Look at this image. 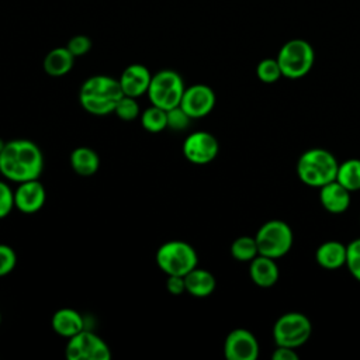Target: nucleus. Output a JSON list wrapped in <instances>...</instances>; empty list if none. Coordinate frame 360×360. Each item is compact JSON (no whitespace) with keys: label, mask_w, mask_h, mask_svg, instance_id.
Returning <instances> with one entry per match:
<instances>
[{"label":"nucleus","mask_w":360,"mask_h":360,"mask_svg":"<svg viewBox=\"0 0 360 360\" xmlns=\"http://www.w3.org/2000/svg\"><path fill=\"white\" fill-rule=\"evenodd\" d=\"M44 169V155L39 146L30 139L6 142L0 153V173L4 179L22 183L39 179Z\"/></svg>","instance_id":"obj_1"},{"label":"nucleus","mask_w":360,"mask_h":360,"mask_svg":"<svg viewBox=\"0 0 360 360\" xmlns=\"http://www.w3.org/2000/svg\"><path fill=\"white\" fill-rule=\"evenodd\" d=\"M124 96L118 79L107 75H96L83 82L79 90V103L84 111L93 115L114 112Z\"/></svg>","instance_id":"obj_2"},{"label":"nucleus","mask_w":360,"mask_h":360,"mask_svg":"<svg viewBox=\"0 0 360 360\" xmlns=\"http://www.w3.org/2000/svg\"><path fill=\"white\" fill-rule=\"evenodd\" d=\"M338 159L323 148H312L305 150L297 162L298 179L309 186L318 187L336 180Z\"/></svg>","instance_id":"obj_3"},{"label":"nucleus","mask_w":360,"mask_h":360,"mask_svg":"<svg viewBox=\"0 0 360 360\" xmlns=\"http://www.w3.org/2000/svg\"><path fill=\"white\" fill-rule=\"evenodd\" d=\"M281 73L287 79H301L314 66L315 51L312 45L301 38L287 41L277 53Z\"/></svg>","instance_id":"obj_4"},{"label":"nucleus","mask_w":360,"mask_h":360,"mask_svg":"<svg viewBox=\"0 0 360 360\" xmlns=\"http://www.w3.org/2000/svg\"><path fill=\"white\" fill-rule=\"evenodd\" d=\"M156 263L167 276H186L197 267L198 256L190 243L184 240H169L159 246Z\"/></svg>","instance_id":"obj_5"},{"label":"nucleus","mask_w":360,"mask_h":360,"mask_svg":"<svg viewBox=\"0 0 360 360\" xmlns=\"http://www.w3.org/2000/svg\"><path fill=\"white\" fill-rule=\"evenodd\" d=\"M255 239L259 255L280 259L291 250L294 233L287 222L281 219H270L257 229Z\"/></svg>","instance_id":"obj_6"},{"label":"nucleus","mask_w":360,"mask_h":360,"mask_svg":"<svg viewBox=\"0 0 360 360\" xmlns=\"http://www.w3.org/2000/svg\"><path fill=\"white\" fill-rule=\"evenodd\" d=\"M184 89V82L176 70L163 69L152 75L146 94L153 105L167 111L180 104Z\"/></svg>","instance_id":"obj_7"},{"label":"nucleus","mask_w":360,"mask_h":360,"mask_svg":"<svg viewBox=\"0 0 360 360\" xmlns=\"http://www.w3.org/2000/svg\"><path fill=\"white\" fill-rule=\"evenodd\" d=\"M311 333V321L302 312L283 314L273 326V338L277 346L297 349L309 339Z\"/></svg>","instance_id":"obj_8"},{"label":"nucleus","mask_w":360,"mask_h":360,"mask_svg":"<svg viewBox=\"0 0 360 360\" xmlns=\"http://www.w3.org/2000/svg\"><path fill=\"white\" fill-rule=\"evenodd\" d=\"M65 354L69 360H110L108 345L94 332L83 329L69 338Z\"/></svg>","instance_id":"obj_9"},{"label":"nucleus","mask_w":360,"mask_h":360,"mask_svg":"<svg viewBox=\"0 0 360 360\" xmlns=\"http://www.w3.org/2000/svg\"><path fill=\"white\" fill-rule=\"evenodd\" d=\"M219 152L217 138L207 131H195L183 142L184 158L194 165H207L212 162Z\"/></svg>","instance_id":"obj_10"},{"label":"nucleus","mask_w":360,"mask_h":360,"mask_svg":"<svg viewBox=\"0 0 360 360\" xmlns=\"http://www.w3.org/2000/svg\"><path fill=\"white\" fill-rule=\"evenodd\" d=\"M184 112L191 118H202L208 115L215 105V93L207 84H193L184 89L181 101L179 104Z\"/></svg>","instance_id":"obj_11"},{"label":"nucleus","mask_w":360,"mask_h":360,"mask_svg":"<svg viewBox=\"0 0 360 360\" xmlns=\"http://www.w3.org/2000/svg\"><path fill=\"white\" fill-rule=\"evenodd\" d=\"M259 349L256 336L243 328L231 330L224 342V354L228 360H256Z\"/></svg>","instance_id":"obj_12"},{"label":"nucleus","mask_w":360,"mask_h":360,"mask_svg":"<svg viewBox=\"0 0 360 360\" xmlns=\"http://www.w3.org/2000/svg\"><path fill=\"white\" fill-rule=\"evenodd\" d=\"M46 200L44 184L39 179L18 183L14 190V207L24 214H34L39 211Z\"/></svg>","instance_id":"obj_13"},{"label":"nucleus","mask_w":360,"mask_h":360,"mask_svg":"<svg viewBox=\"0 0 360 360\" xmlns=\"http://www.w3.org/2000/svg\"><path fill=\"white\" fill-rule=\"evenodd\" d=\"M150 79L152 75L146 66L141 63H132L122 70L118 82L124 96L138 98L148 93Z\"/></svg>","instance_id":"obj_14"},{"label":"nucleus","mask_w":360,"mask_h":360,"mask_svg":"<svg viewBox=\"0 0 360 360\" xmlns=\"http://www.w3.org/2000/svg\"><path fill=\"white\" fill-rule=\"evenodd\" d=\"M319 202L328 212L342 214L350 205V191L333 180L319 188Z\"/></svg>","instance_id":"obj_15"},{"label":"nucleus","mask_w":360,"mask_h":360,"mask_svg":"<svg viewBox=\"0 0 360 360\" xmlns=\"http://www.w3.org/2000/svg\"><path fill=\"white\" fill-rule=\"evenodd\" d=\"M249 276L252 281L262 288L273 287L280 277L276 259L257 255L249 264Z\"/></svg>","instance_id":"obj_16"},{"label":"nucleus","mask_w":360,"mask_h":360,"mask_svg":"<svg viewBox=\"0 0 360 360\" xmlns=\"http://www.w3.org/2000/svg\"><path fill=\"white\" fill-rule=\"evenodd\" d=\"M51 326L55 333L69 339L84 329V319L76 309L60 308L52 315Z\"/></svg>","instance_id":"obj_17"},{"label":"nucleus","mask_w":360,"mask_h":360,"mask_svg":"<svg viewBox=\"0 0 360 360\" xmlns=\"http://www.w3.org/2000/svg\"><path fill=\"white\" fill-rule=\"evenodd\" d=\"M315 260L322 269L336 270L346 264V245L338 240H326L318 246Z\"/></svg>","instance_id":"obj_18"},{"label":"nucleus","mask_w":360,"mask_h":360,"mask_svg":"<svg viewBox=\"0 0 360 360\" xmlns=\"http://www.w3.org/2000/svg\"><path fill=\"white\" fill-rule=\"evenodd\" d=\"M186 283V291L197 298L208 297L214 292L217 281L212 273H210L205 269L194 267L184 276Z\"/></svg>","instance_id":"obj_19"},{"label":"nucleus","mask_w":360,"mask_h":360,"mask_svg":"<svg viewBox=\"0 0 360 360\" xmlns=\"http://www.w3.org/2000/svg\"><path fill=\"white\" fill-rule=\"evenodd\" d=\"M75 65V56L66 46H58L51 49L44 58V70L52 77L65 76L72 70Z\"/></svg>","instance_id":"obj_20"},{"label":"nucleus","mask_w":360,"mask_h":360,"mask_svg":"<svg viewBox=\"0 0 360 360\" xmlns=\"http://www.w3.org/2000/svg\"><path fill=\"white\" fill-rule=\"evenodd\" d=\"M70 166L75 173L83 177L93 176L100 167V158L97 152L89 146H77L70 153Z\"/></svg>","instance_id":"obj_21"},{"label":"nucleus","mask_w":360,"mask_h":360,"mask_svg":"<svg viewBox=\"0 0 360 360\" xmlns=\"http://www.w3.org/2000/svg\"><path fill=\"white\" fill-rule=\"evenodd\" d=\"M336 180L350 193L360 190V159H347L339 163Z\"/></svg>","instance_id":"obj_22"},{"label":"nucleus","mask_w":360,"mask_h":360,"mask_svg":"<svg viewBox=\"0 0 360 360\" xmlns=\"http://www.w3.org/2000/svg\"><path fill=\"white\" fill-rule=\"evenodd\" d=\"M141 124L143 129H146L148 132L158 134L167 128V112L166 110L152 104L150 107L142 111Z\"/></svg>","instance_id":"obj_23"},{"label":"nucleus","mask_w":360,"mask_h":360,"mask_svg":"<svg viewBox=\"0 0 360 360\" xmlns=\"http://www.w3.org/2000/svg\"><path fill=\"white\" fill-rule=\"evenodd\" d=\"M231 255L238 262H252L257 255V243L255 236H239L231 245Z\"/></svg>","instance_id":"obj_24"},{"label":"nucleus","mask_w":360,"mask_h":360,"mask_svg":"<svg viewBox=\"0 0 360 360\" xmlns=\"http://www.w3.org/2000/svg\"><path fill=\"white\" fill-rule=\"evenodd\" d=\"M256 75L260 82L269 83V84L276 83L283 76L277 59H273V58H266L260 60L256 66Z\"/></svg>","instance_id":"obj_25"},{"label":"nucleus","mask_w":360,"mask_h":360,"mask_svg":"<svg viewBox=\"0 0 360 360\" xmlns=\"http://www.w3.org/2000/svg\"><path fill=\"white\" fill-rule=\"evenodd\" d=\"M114 114L122 121H134L141 115V108L136 98L129 96H122L118 104L115 105Z\"/></svg>","instance_id":"obj_26"},{"label":"nucleus","mask_w":360,"mask_h":360,"mask_svg":"<svg viewBox=\"0 0 360 360\" xmlns=\"http://www.w3.org/2000/svg\"><path fill=\"white\" fill-rule=\"evenodd\" d=\"M346 267L349 273L360 283V238L346 245Z\"/></svg>","instance_id":"obj_27"},{"label":"nucleus","mask_w":360,"mask_h":360,"mask_svg":"<svg viewBox=\"0 0 360 360\" xmlns=\"http://www.w3.org/2000/svg\"><path fill=\"white\" fill-rule=\"evenodd\" d=\"M167 128L172 131H184L188 125L191 118L184 112V110L177 105L172 110H167Z\"/></svg>","instance_id":"obj_28"},{"label":"nucleus","mask_w":360,"mask_h":360,"mask_svg":"<svg viewBox=\"0 0 360 360\" xmlns=\"http://www.w3.org/2000/svg\"><path fill=\"white\" fill-rule=\"evenodd\" d=\"M17 264V255L14 249L6 243H0V277L7 276Z\"/></svg>","instance_id":"obj_29"},{"label":"nucleus","mask_w":360,"mask_h":360,"mask_svg":"<svg viewBox=\"0 0 360 360\" xmlns=\"http://www.w3.org/2000/svg\"><path fill=\"white\" fill-rule=\"evenodd\" d=\"M14 208V191L10 186L0 180V219L6 218Z\"/></svg>","instance_id":"obj_30"},{"label":"nucleus","mask_w":360,"mask_h":360,"mask_svg":"<svg viewBox=\"0 0 360 360\" xmlns=\"http://www.w3.org/2000/svg\"><path fill=\"white\" fill-rule=\"evenodd\" d=\"M66 48L70 51V53L77 58L86 55L91 48V41L86 35H75L69 39Z\"/></svg>","instance_id":"obj_31"},{"label":"nucleus","mask_w":360,"mask_h":360,"mask_svg":"<svg viewBox=\"0 0 360 360\" xmlns=\"http://www.w3.org/2000/svg\"><path fill=\"white\" fill-rule=\"evenodd\" d=\"M166 288L172 295H180L186 292L184 276H167Z\"/></svg>","instance_id":"obj_32"},{"label":"nucleus","mask_w":360,"mask_h":360,"mask_svg":"<svg viewBox=\"0 0 360 360\" xmlns=\"http://www.w3.org/2000/svg\"><path fill=\"white\" fill-rule=\"evenodd\" d=\"M271 359L273 360H298V354L292 347L277 346V349L271 354Z\"/></svg>","instance_id":"obj_33"},{"label":"nucleus","mask_w":360,"mask_h":360,"mask_svg":"<svg viewBox=\"0 0 360 360\" xmlns=\"http://www.w3.org/2000/svg\"><path fill=\"white\" fill-rule=\"evenodd\" d=\"M4 146H6V142H4V141L0 138V153H1V150L4 149Z\"/></svg>","instance_id":"obj_34"},{"label":"nucleus","mask_w":360,"mask_h":360,"mask_svg":"<svg viewBox=\"0 0 360 360\" xmlns=\"http://www.w3.org/2000/svg\"><path fill=\"white\" fill-rule=\"evenodd\" d=\"M0 322H1V314H0Z\"/></svg>","instance_id":"obj_35"}]
</instances>
